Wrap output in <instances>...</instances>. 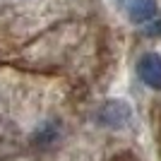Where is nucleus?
Masks as SVG:
<instances>
[{
  "label": "nucleus",
  "instance_id": "f03ea898",
  "mask_svg": "<svg viewBox=\"0 0 161 161\" xmlns=\"http://www.w3.org/2000/svg\"><path fill=\"white\" fill-rule=\"evenodd\" d=\"M137 75L147 87L161 89V55L159 53H144L137 60Z\"/></svg>",
  "mask_w": 161,
  "mask_h": 161
},
{
  "label": "nucleus",
  "instance_id": "f257e3e1",
  "mask_svg": "<svg viewBox=\"0 0 161 161\" xmlns=\"http://www.w3.org/2000/svg\"><path fill=\"white\" fill-rule=\"evenodd\" d=\"M130 115H132V111H130V106L125 101H106V103L99 108L96 118H99V123L106 125V128H123V125L130 120Z\"/></svg>",
  "mask_w": 161,
  "mask_h": 161
},
{
  "label": "nucleus",
  "instance_id": "7ed1b4c3",
  "mask_svg": "<svg viewBox=\"0 0 161 161\" xmlns=\"http://www.w3.org/2000/svg\"><path fill=\"white\" fill-rule=\"evenodd\" d=\"M128 14L135 24H144L156 14V0H130Z\"/></svg>",
  "mask_w": 161,
  "mask_h": 161
}]
</instances>
